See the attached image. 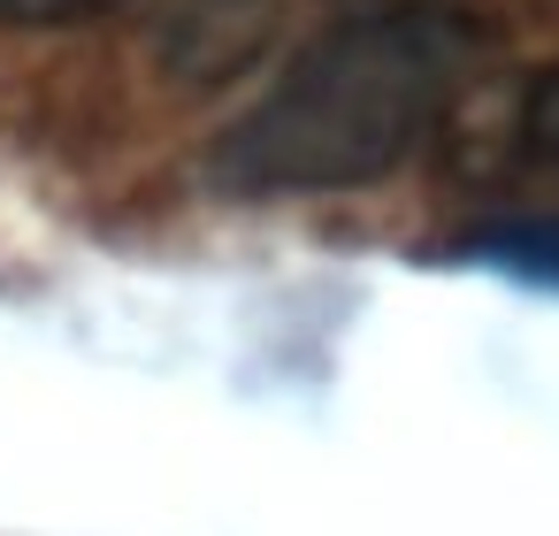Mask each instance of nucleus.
Listing matches in <instances>:
<instances>
[{
  "instance_id": "nucleus-1",
  "label": "nucleus",
  "mask_w": 559,
  "mask_h": 536,
  "mask_svg": "<svg viewBox=\"0 0 559 536\" xmlns=\"http://www.w3.org/2000/svg\"><path fill=\"white\" fill-rule=\"evenodd\" d=\"M475 55H483V24L437 9V0L337 16L207 146V177L246 200L376 184L437 139L460 85L475 78Z\"/></svg>"
},
{
  "instance_id": "nucleus-2",
  "label": "nucleus",
  "mask_w": 559,
  "mask_h": 536,
  "mask_svg": "<svg viewBox=\"0 0 559 536\" xmlns=\"http://www.w3.org/2000/svg\"><path fill=\"white\" fill-rule=\"evenodd\" d=\"M513 154L544 177H559V62H544L513 100Z\"/></svg>"
},
{
  "instance_id": "nucleus-3",
  "label": "nucleus",
  "mask_w": 559,
  "mask_h": 536,
  "mask_svg": "<svg viewBox=\"0 0 559 536\" xmlns=\"http://www.w3.org/2000/svg\"><path fill=\"white\" fill-rule=\"evenodd\" d=\"M100 9H116V0H0V24H78Z\"/></svg>"
}]
</instances>
